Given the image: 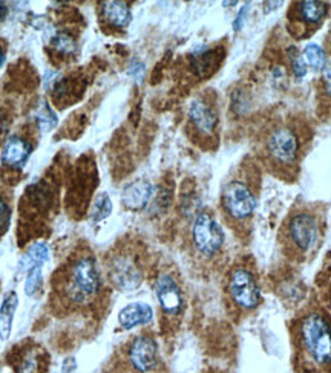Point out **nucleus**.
<instances>
[{
  "label": "nucleus",
  "mask_w": 331,
  "mask_h": 373,
  "mask_svg": "<svg viewBox=\"0 0 331 373\" xmlns=\"http://www.w3.org/2000/svg\"><path fill=\"white\" fill-rule=\"evenodd\" d=\"M102 289V274L97 260L91 256H83L77 259L67 272V277L63 286L65 297L72 304L91 303Z\"/></svg>",
  "instance_id": "1"
},
{
  "label": "nucleus",
  "mask_w": 331,
  "mask_h": 373,
  "mask_svg": "<svg viewBox=\"0 0 331 373\" xmlns=\"http://www.w3.org/2000/svg\"><path fill=\"white\" fill-rule=\"evenodd\" d=\"M299 340L316 366H331V325L322 313L311 312L300 320Z\"/></svg>",
  "instance_id": "2"
},
{
  "label": "nucleus",
  "mask_w": 331,
  "mask_h": 373,
  "mask_svg": "<svg viewBox=\"0 0 331 373\" xmlns=\"http://www.w3.org/2000/svg\"><path fill=\"white\" fill-rule=\"evenodd\" d=\"M264 158L276 170H288L295 167L300 153V138L293 126L278 124L266 135Z\"/></svg>",
  "instance_id": "3"
},
{
  "label": "nucleus",
  "mask_w": 331,
  "mask_h": 373,
  "mask_svg": "<svg viewBox=\"0 0 331 373\" xmlns=\"http://www.w3.org/2000/svg\"><path fill=\"white\" fill-rule=\"evenodd\" d=\"M221 204L233 222L244 223L251 219L256 208V190L249 179L233 178L222 189Z\"/></svg>",
  "instance_id": "4"
},
{
  "label": "nucleus",
  "mask_w": 331,
  "mask_h": 373,
  "mask_svg": "<svg viewBox=\"0 0 331 373\" xmlns=\"http://www.w3.org/2000/svg\"><path fill=\"white\" fill-rule=\"evenodd\" d=\"M287 247L298 254H307L319 240V223L315 214L298 211L291 214L284 227Z\"/></svg>",
  "instance_id": "5"
},
{
  "label": "nucleus",
  "mask_w": 331,
  "mask_h": 373,
  "mask_svg": "<svg viewBox=\"0 0 331 373\" xmlns=\"http://www.w3.org/2000/svg\"><path fill=\"white\" fill-rule=\"evenodd\" d=\"M226 235L218 221L207 211H201L195 216L192 223V242L201 256L213 257L222 250Z\"/></svg>",
  "instance_id": "6"
},
{
  "label": "nucleus",
  "mask_w": 331,
  "mask_h": 373,
  "mask_svg": "<svg viewBox=\"0 0 331 373\" xmlns=\"http://www.w3.org/2000/svg\"><path fill=\"white\" fill-rule=\"evenodd\" d=\"M227 289L232 301L244 311L256 309L262 300L256 277L247 268H237L232 271Z\"/></svg>",
  "instance_id": "7"
},
{
  "label": "nucleus",
  "mask_w": 331,
  "mask_h": 373,
  "mask_svg": "<svg viewBox=\"0 0 331 373\" xmlns=\"http://www.w3.org/2000/svg\"><path fill=\"white\" fill-rule=\"evenodd\" d=\"M109 279L119 289L134 291L141 284L143 272L140 265L132 256L119 254L109 263Z\"/></svg>",
  "instance_id": "8"
},
{
  "label": "nucleus",
  "mask_w": 331,
  "mask_h": 373,
  "mask_svg": "<svg viewBox=\"0 0 331 373\" xmlns=\"http://www.w3.org/2000/svg\"><path fill=\"white\" fill-rule=\"evenodd\" d=\"M128 358L134 370L140 373L153 372L160 362L158 343L151 335H139L131 343Z\"/></svg>",
  "instance_id": "9"
},
{
  "label": "nucleus",
  "mask_w": 331,
  "mask_h": 373,
  "mask_svg": "<svg viewBox=\"0 0 331 373\" xmlns=\"http://www.w3.org/2000/svg\"><path fill=\"white\" fill-rule=\"evenodd\" d=\"M155 296L166 316L177 317L183 312L184 299L180 284L170 274H163L155 282Z\"/></svg>",
  "instance_id": "10"
},
{
  "label": "nucleus",
  "mask_w": 331,
  "mask_h": 373,
  "mask_svg": "<svg viewBox=\"0 0 331 373\" xmlns=\"http://www.w3.org/2000/svg\"><path fill=\"white\" fill-rule=\"evenodd\" d=\"M189 121L198 133L204 136H212L218 127V113L207 98H193L189 106Z\"/></svg>",
  "instance_id": "11"
},
{
  "label": "nucleus",
  "mask_w": 331,
  "mask_h": 373,
  "mask_svg": "<svg viewBox=\"0 0 331 373\" xmlns=\"http://www.w3.org/2000/svg\"><path fill=\"white\" fill-rule=\"evenodd\" d=\"M153 185L146 179H137L124 186L121 201L126 208L132 211L144 210L153 199Z\"/></svg>",
  "instance_id": "12"
},
{
  "label": "nucleus",
  "mask_w": 331,
  "mask_h": 373,
  "mask_svg": "<svg viewBox=\"0 0 331 373\" xmlns=\"http://www.w3.org/2000/svg\"><path fill=\"white\" fill-rule=\"evenodd\" d=\"M33 153V144L23 140L22 136H9L2 150V162L11 169H23L29 156Z\"/></svg>",
  "instance_id": "13"
},
{
  "label": "nucleus",
  "mask_w": 331,
  "mask_h": 373,
  "mask_svg": "<svg viewBox=\"0 0 331 373\" xmlns=\"http://www.w3.org/2000/svg\"><path fill=\"white\" fill-rule=\"evenodd\" d=\"M153 320V309L149 303L134 301L126 304L119 313V323L121 329L131 330L137 326L149 325Z\"/></svg>",
  "instance_id": "14"
},
{
  "label": "nucleus",
  "mask_w": 331,
  "mask_h": 373,
  "mask_svg": "<svg viewBox=\"0 0 331 373\" xmlns=\"http://www.w3.org/2000/svg\"><path fill=\"white\" fill-rule=\"evenodd\" d=\"M102 14L106 22L112 28L123 29L132 21V11L128 4L119 2V0H109L102 4Z\"/></svg>",
  "instance_id": "15"
},
{
  "label": "nucleus",
  "mask_w": 331,
  "mask_h": 373,
  "mask_svg": "<svg viewBox=\"0 0 331 373\" xmlns=\"http://www.w3.org/2000/svg\"><path fill=\"white\" fill-rule=\"evenodd\" d=\"M296 17L299 22L305 25H318L325 18L328 13V4L318 2V0H305L295 5Z\"/></svg>",
  "instance_id": "16"
},
{
  "label": "nucleus",
  "mask_w": 331,
  "mask_h": 373,
  "mask_svg": "<svg viewBox=\"0 0 331 373\" xmlns=\"http://www.w3.org/2000/svg\"><path fill=\"white\" fill-rule=\"evenodd\" d=\"M50 260V248L45 242H34L31 247L26 250V252L18 260V271L29 272L34 268L43 267Z\"/></svg>",
  "instance_id": "17"
},
{
  "label": "nucleus",
  "mask_w": 331,
  "mask_h": 373,
  "mask_svg": "<svg viewBox=\"0 0 331 373\" xmlns=\"http://www.w3.org/2000/svg\"><path fill=\"white\" fill-rule=\"evenodd\" d=\"M18 306V297L14 291L5 294L2 306H0V340H8L11 337L13 321Z\"/></svg>",
  "instance_id": "18"
},
{
  "label": "nucleus",
  "mask_w": 331,
  "mask_h": 373,
  "mask_svg": "<svg viewBox=\"0 0 331 373\" xmlns=\"http://www.w3.org/2000/svg\"><path fill=\"white\" fill-rule=\"evenodd\" d=\"M218 51L217 49H209L202 48L198 52H193L190 55V66L195 72V75L204 78L207 77L212 69H215V66L218 65Z\"/></svg>",
  "instance_id": "19"
},
{
  "label": "nucleus",
  "mask_w": 331,
  "mask_h": 373,
  "mask_svg": "<svg viewBox=\"0 0 331 373\" xmlns=\"http://www.w3.org/2000/svg\"><path fill=\"white\" fill-rule=\"evenodd\" d=\"M112 213V201L109 198V194L106 193H99L95 196V199L92 202L89 218L94 223H99L104 219H108Z\"/></svg>",
  "instance_id": "20"
},
{
  "label": "nucleus",
  "mask_w": 331,
  "mask_h": 373,
  "mask_svg": "<svg viewBox=\"0 0 331 373\" xmlns=\"http://www.w3.org/2000/svg\"><path fill=\"white\" fill-rule=\"evenodd\" d=\"M36 121H37V126L40 127L43 132H50L57 126L58 118L55 112L51 109V106L46 101H42L36 111Z\"/></svg>",
  "instance_id": "21"
},
{
  "label": "nucleus",
  "mask_w": 331,
  "mask_h": 373,
  "mask_svg": "<svg viewBox=\"0 0 331 373\" xmlns=\"http://www.w3.org/2000/svg\"><path fill=\"white\" fill-rule=\"evenodd\" d=\"M304 60L310 67H313L315 71H320L325 67V52L324 49L316 43H308L304 49Z\"/></svg>",
  "instance_id": "22"
},
{
  "label": "nucleus",
  "mask_w": 331,
  "mask_h": 373,
  "mask_svg": "<svg viewBox=\"0 0 331 373\" xmlns=\"http://www.w3.org/2000/svg\"><path fill=\"white\" fill-rule=\"evenodd\" d=\"M43 286V267L34 268L28 272L25 280V294L28 297H36Z\"/></svg>",
  "instance_id": "23"
},
{
  "label": "nucleus",
  "mask_w": 331,
  "mask_h": 373,
  "mask_svg": "<svg viewBox=\"0 0 331 373\" xmlns=\"http://www.w3.org/2000/svg\"><path fill=\"white\" fill-rule=\"evenodd\" d=\"M51 43L55 48V51L63 54V55H74L77 52L75 40L70 34H66V33H57L53 37Z\"/></svg>",
  "instance_id": "24"
},
{
  "label": "nucleus",
  "mask_w": 331,
  "mask_h": 373,
  "mask_svg": "<svg viewBox=\"0 0 331 373\" xmlns=\"http://www.w3.org/2000/svg\"><path fill=\"white\" fill-rule=\"evenodd\" d=\"M287 55H288V60H290L293 75L298 78V80L304 78L307 74V65L304 62V57L299 54V51L295 46L287 48Z\"/></svg>",
  "instance_id": "25"
},
{
  "label": "nucleus",
  "mask_w": 331,
  "mask_h": 373,
  "mask_svg": "<svg viewBox=\"0 0 331 373\" xmlns=\"http://www.w3.org/2000/svg\"><path fill=\"white\" fill-rule=\"evenodd\" d=\"M9 223H11V208L0 198V235L6 233V230L9 228Z\"/></svg>",
  "instance_id": "26"
},
{
  "label": "nucleus",
  "mask_w": 331,
  "mask_h": 373,
  "mask_svg": "<svg viewBox=\"0 0 331 373\" xmlns=\"http://www.w3.org/2000/svg\"><path fill=\"white\" fill-rule=\"evenodd\" d=\"M38 372V360L34 353H28L23 358L21 367H18V373H37Z\"/></svg>",
  "instance_id": "27"
},
{
  "label": "nucleus",
  "mask_w": 331,
  "mask_h": 373,
  "mask_svg": "<svg viewBox=\"0 0 331 373\" xmlns=\"http://www.w3.org/2000/svg\"><path fill=\"white\" fill-rule=\"evenodd\" d=\"M249 11H250V4H246L244 6H242V9L239 11L238 17L235 18V22H233V29H235V31H239V29H241L242 26H244L246 17H247Z\"/></svg>",
  "instance_id": "28"
},
{
  "label": "nucleus",
  "mask_w": 331,
  "mask_h": 373,
  "mask_svg": "<svg viewBox=\"0 0 331 373\" xmlns=\"http://www.w3.org/2000/svg\"><path fill=\"white\" fill-rule=\"evenodd\" d=\"M128 74L134 78H137V80L140 82L143 75H144V65L140 63L139 60H135L131 66H129V69H128Z\"/></svg>",
  "instance_id": "29"
},
{
  "label": "nucleus",
  "mask_w": 331,
  "mask_h": 373,
  "mask_svg": "<svg viewBox=\"0 0 331 373\" xmlns=\"http://www.w3.org/2000/svg\"><path fill=\"white\" fill-rule=\"evenodd\" d=\"M324 89H325V94L331 98V63L325 65L324 67Z\"/></svg>",
  "instance_id": "30"
},
{
  "label": "nucleus",
  "mask_w": 331,
  "mask_h": 373,
  "mask_svg": "<svg viewBox=\"0 0 331 373\" xmlns=\"http://www.w3.org/2000/svg\"><path fill=\"white\" fill-rule=\"evenodd\" d=\"M77 367L75 364V360L74 358H67L65 362H63V373H71L74 372Z\"/></svg>",
  "instance_id": "31"
},
{
  "label": "nucleus",
  "mask_w": 331,
  "mask_h": 373,
  "mask_svg": "<svg viewBox=\"0 0 331 373\" xmlns=\"http://www.w3.org/2000/svg\"><path fill=\"white\" fill-rule=\"evenodd\" d=\"M8 16V5L5 2H0V23H2Z\"/></svg>",
  "instance_id": "32"
},
{
  "label": "nucleus",
  "mask_w": 331,
  "mask_h": 373,
  "mask_svg": "<svg viewBox=\"0 0 331 373\" xmlns=\"http://www.w3.org/2000/svg\"><path fill=\"white\" fill-rule=\"evenodd\" d=\"M4 127H5V115L2 111H0V133L4 132Z\"/></svg>",
  "instance_id": "33"
},
{
  "label": "nucleus",
  "mask_w": 331,
  "mask_h": 373,
  "mask_svg": "<svg viewBox=\"0 0 331 373\" xmlns=\"http://www.w3.org/2000/svg\"><path fill=\"white\" fill-rule=\"evenodd\" d=\"M4 63H5V51H4L2 45H0V67L4 66Z\"/></svg>",
  "instance_id": "34"
}]
</instances>
